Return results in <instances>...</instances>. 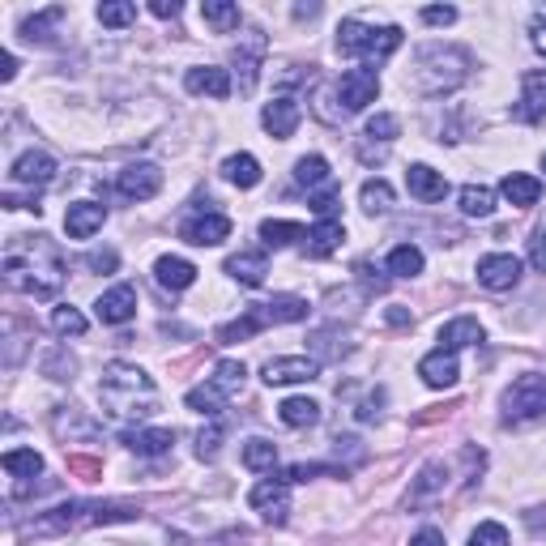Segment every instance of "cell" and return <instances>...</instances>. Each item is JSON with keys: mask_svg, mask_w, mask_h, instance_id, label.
Here are the masks:
<instances>
[{"mask_svg": "<svg viewBox=\"0 0 546 546\" xmlns=\"http://www.w3.org/2000/svg\"><path fill=\"white\" fill-rule=\"evenodd\" d=\"M529 265H534L538 273H546V227L529 235Z\"/></svg>", "mask_w": 546, "mask_h": 546, "instance_id": "816d5d0a", "label": "cell"}, {"mask_svg": "<svg viewBox=\"0 0 546 546\" xmlns=\"http://www.w3.org/2000/svg\"><path fill=\"white\" fill-rule=\"evenodd\" d=\"M261 329H265V325H261V316H256V312L248 308L239 320H231V325H222V329H218V342H222V346H231V342H244V337L261 333Z\"/></svg>", "mask_w": 546, "mask_h": 546, "instance_id": "7bdbcfd3", "label": "cell"}, {"mask_svg": "<svg viewBox=\"0 0 546 546\" xmlns=\"http://www.w3.org/2000/svg\"><path fill=\"white\" fill-rule=\"evenodd\" d=\"M448 487V465L444 461H427L419 478H414V487H410V504H423L427 495H440Z\"/></svg>", "mask_w": 546, "mask_h": 546, "instance_id": "83f0119b", "label": "cell"}, {"mask_svg": "<svg viewBox=\"0 0 546 546\" xmlns=\"http://www.w3.org/2000/svg\"><path fill=\"white\" fill-rule=\"evenodd\" d=\"M529 529H534V534H542V525H546V508H529Z\"/></svg>", "mask_w": 546, "mask_h": 546, "instance_id": "680465c9", "label": "cell"}, {"mask_svg": "<svg viewBox=\"0 0 546 546\" xmlns=\"http://www.w3.org/2000/svg\"><path fill=\"white\" fill-rule=\"evenodd\" d=\"M423 22L427 26H453L457 22V9L453 5H427L423 9Z\"/></svg>", "mask_w": 546, "mask_h": 546, "instance_id": "f5cc1de1", "label": "cell"}, {"mask_svg": "<svg viewBox=\"0 0 546 546\" xmlns=\"http://www.w3.org/2000/svg\"><path fill=\"white\" fill-rule=\"evenodd\" d=\"M218 448H222V423H210V427H205L201 436H197V457H201V461H214Z\"/></svg>", "mask_w": 546, "mask_h": 546, "instance_id": "681fc988", "label": "cell"}, {"mask_svg": "<svg viewBox=\"0 0 546 546\" xmlns=\"http://www.w3.org/2000/svg\"><path fill=\"white\" fill-rule=\"evenodd\" d=\"M99 397H103V410H111L116 419H150L158 410L154 380L137 363H107L99 380Z\"/></svg>", "mask_w": 546, "mask_h": 546, "instance_id": "7a4b0ae2", "label": "cell"}, {"mask_svg": "<svg viewBox=\"0 0 546 546\" xmlns=\"http://www.w3.org/2000/svg\"><path fill=\"white\" fill-rule=\"evenodd\" d=\"M384 150H389V146H372V141H363V146H359V158H363V163H380Z\"/></svg>", "mask_w": 546, "mask_h": 546, "instance_id": "9f6ffc18", "label": "cell"}, {"mask_svg": "<svg viewBox=\"0 0 546 546\" xmlns=\"http://www.w3.org/2000/svg\"><path fill=\"white\" fill-rule=\"evenodd\" d=\"M406 188H410V197L414 201H423V205H436L448 197V180H444V171L436 167H427V163H414L406 171Z\"/></svg>", "mask_w": 546, "mask_h": 546, "instance_id": "2e32d148", "label": "cell"}, {"mask_svg": "<svg viewBox=\"0 0 546 546\" xmlns=\"http://www.w3.org/2000/svg\"><path fill=\"white\" fill-rule=\"evenodd\" d=\"M43 376H52V380H73V376H77V359H73L64 346H52V350L43 355Z\"/></svg>", "mask_w": 546, "mask_h": 546, "instance_id": "f6af8a7d", "label": "cell"}, {"mask_svg": "<svg viewBox=\"0 0 546 546\" xmlns=\"http://www.w3.org/2000/svg\"><path fill=\"white\" fill-rule=\"evenodd\" d=\"M248 504H252V512H261L269 525H286V517H291V483H286V478H261V483L252 487Z\"/></svg>", "mask_w": 546, "mask_h": 546, "instance_id": "8992f818", "label": "cell"}, {"mask_svg": "<svg viewBox=\"0 0 546 546\" xmlns=\"http://www.w3.org/2000/svg\"><path fill=\"white\" fill-rule=\"evenodd\" d=\"M82 265L94 269V273H116V269H120V256L111 252V248H94V252H86Z\"/></svg>", "mask_w": 546, "mask_h": 546, "instance_id": "f907efd6", "label": "cell"}, {"mask_svg": "<svg viewBox=\"0 0 546 546\" xmlns=\"http://www.w3.org/2000/svg\"><path fill=\"white\" fill-rule=\"evenodd\" d=\"M210 384H214V389H218L222 397L231 401V397H239V393H244V384H248V367L239 363V359H222V363L214 367Z\"/></svg>", "mask_w": 546, "mask_h": 546, "instance_id": "f546056e", "label": "cell"}, {"mask_svg": "<svg viewBox=\"0 0 546 546\" xmlns=\"http://www.w3.org/2000/svg\"><path fill=\"white\" fill-rule=\"evenodd\" d=\"M470 546H512V538H508V529L500 521H483L470 534Z\"/></svg>", "mask_w": 546, "mask_h": 546, "instance_id": "7dc6e473", "label": "cell"}, {"mask_svg": "<svg viewBox=\"0 0 546 546\" xmlns=\"http://www.w3.org/2000/svg\"><path fill=\"white\" fill-rule=\"evenodd\" d=\"M542 171H546V154H542Z\"/></svg>", "mask_w": 546, "mask_h": 546, "instance_id": "6125c7cd", "label": "cell"}, {"mask_svg": "<svg viewBox=\"0 0 546 546\" xmlns=\"http://www.w3.org/2000/svg\"><path fill=\"white\" fill-rule=\"evenodd\" d=\"M337 205H342V192H337V184H325L312 197V214L325 222V218H337Z\"/></svg>", "mask_w": 546, "mask_h": 546, "instance_id": "c3c4849f", "label": "cell"}, {"mask_svg": "<svg viewBox=\"0 0 546 546\" xmlns=\"http://www.w3.org/2000/svg\"><path fill=\"white\" fill-rule=\"evenodd\" d=\"M158 188H163V171L154 163H128L116 175V192L124 201H150V197H158Z\"/></svg>", "mask_w": 546, "mask_h": 546, "instance_id": "9c48e42d", "label": "cell"}, {"mask_svg": "<svg viewBox=\"0 0 546 546\" xmlns=\"http://www.w3.org/2000/svg\"><path fill=\"white\" fill-rule=\"evenodd\" d=\"M52 329L64 333V337H82L86 333V316L73 308V303H60V308H52Z\"/></svg>", "mask_w": 546, "mask_h": 546, "instance_id": "bcb514c9", "label": "cell"}, {"mask_svg": "<svg viewBox=\"0 0 546 546\" xmlns=\"http://www.w3.org/2000/svg\"><path fill=\"white\" fill-rule=\"evenodd\" d=\"M252 312L261 316V325H295V320H308L312 308L299 295H273L269 303H256Z\"/></svg>", "mask_w": 546, "mask_h": 546, "instance_id": "ffe728a7", "label": "cell"}, {"mask_svg": "<svg viewBox=\"0 0 546 546\" xmlns=\"http://www.w3.org/2000/svg\"><path fill=\"white\" fill-rule=\"evenodd\" d=\"M457 201H461V214L465 218H491L495 214V192L487 184H465L457 192Z\"/></svg>", "mask_w": 546, "mask_h": 546, "instance_id": "d6a6232c", "label": "cell"}, {"mask_svg": "<svg viewBox=\"0 0 546 546\" xmlns=\"http://www.w3.org/2000/svg\"><path fill=\"white\" fill-rule=\"evenodd\" d=\"M180 239H184V244H192V248H218L222 239H231V218L205 210V214H197V218L184 222Z\"/></svg>", "mask_w": 546, "mask_h": 546, "instance_id": "30bf717a", "label": "cell"}, {"mask_svg": "<svg viewBox=\"0 0 546 546\" xmlns=\"http://www.w3.org/2000/svg\"><path fill=\"white\" fill-rule=\"evenodd\" d=\"M94 316H99L103 325H128V320L137 316V291L128 282L111 286V291H103L99 303H94Z\"/></svg>", "mask_w": 546, "mask_h": 546, "instance_id": "5bb4252c", "label": "cell"}, {"mask_svg": "<svg viewBox=\"0 0 546 546\" xmlns=\"http://www.w3.org/2000/svg\"><path fill=\"white\" fill-rule=\"evenodd\" d=\"M201 18L210 22L218 35H231V30H239V5H231V0H205Z\"/></svg>", "mask_w": 546, "mask_h": 546, "instance_id": "74e56055", "label": "cell"}, {"mask_svg": "<svg viewBox=\"0 0 546 546\" xmlns=\"http://www.w3.org/2000/svg\"><path fill=\"white\" fill-rule=\"evenodd\" d=\"M500 419L508 427L542 423L546 419V372H525L500 393Z\"/></svg>", "mask_w": 546, "mask_h": 546, "instance_id": "277c9868", "label": "cell"}, {"mask_svg": "<svg viewBox=\"0 0 546 546\" xmlns=\"http://www.w3.org/2000/svg\"><path fill=\"white\" fill-rule=\"evenodd\" d=\"M0 465H5V474H13V478H39L43 474V457L35 448H9V453L0 457Z\"/></svg>", "mask_w": 546, "mask_h": 546, "instance_id": "d590c367", "label": "cell"}, {"mask_svg": "<svg viewBox=\"0 0 546 546\" xmlns=\"http://www.w3.org/2000/svg\"><path fill=\"white\" fill-rule=\"evenodd\" d=\"M389 325H397V329L410 325V312H406V308H389Z\"/></svg>", "mask_w": 546, "mask_h": 546, "instance_id": "91938a15", "label": "cell"}, {"mask_svg": "<svg viewBox=\"0 0 546 546\" xmlns=\"http://www.w3.org/2000/svg\"><path fill=\"white\" fill-rule=\"evenodd\" d=\"M69 265H64L60 248L47 235H18L5 252V286L30 299H52L60 295Z\"/></svg>", "mask_w": 546, "mask_h": 546, "instance_id": "6da1fadb", "label": "cell"}, {"mask_svg": "<svg viewBox=\"0 0 546 546\" xmlns=\"http://www.w3.org/2000/svg\"><path fill=\"white\" fill-rule=\"evenodd\" d=\"M9 180L13 184H26V188H47L56 180V158L52 154H43V150H26L13 158V167H9Z\"/></svg>", "mask_w": 546, "mask_h": 546, "instance_id": "8fae6325", "label": "cell"}, {"mask_svg": "<svg viewBox=\"0 0 546 546\" xmlns=\"http://www.w3.org/2000/svg\"><path fill=\"white\" fill-rule=\"evenodd\" d=\"M397 133H401V120L393 116V111H376V116L367 120V128H363V137L376 141V146H389V141H397Z\"/></svg>", "mask_w": 546, "mask_h": 546, "instance_id": "b9f144b4", "label": "cell"}, {"mask_svg": "<svg viewBox=\"0 0 546 546\" xmlns=\"http://www.w3.org/2000/svg\"><path fill=\"white\" fill-rule=\"evenodd\" d=\"M295 184H303V188H325V184H333V171H329V163L320 154H303L299 163H295Z\"/></svg>", "mask_w": 546, "mask_h": 546, "instance_id": "8d00e7d4", "label": "cell"}, {"mask_svg": "<svg viewBox=\"0 0 546 546\" xmlns=\"http://www.w3.org/2000/svg\"><path fill=\"white\" fill-rule=\"evenodd\" d=\"M261 239L269 248H291V244H299V239H308V231H303L299 222H286V218H265Z\"/></svg>", "mask_w": 546, "mask_h": 546, "instance_id": "836d02e7", "label": "cell"}, {"mask_svg": "<svg viewBox=\"0 0 546 546\" xmlns=\"http://www.w3.org/2000/svg\"><path fill=\"white\" fill-rule=\"evenodd\" d=\"M244 465L252 474H273V465H278V444L273 440H248L244 444Z\"/></svg>", "mask_w": 546, "mask_h": 546, "instance_id": "60d3db41", "label": "cell"}, {"mask_svg": "<svg viewBox=\"0 0 546 546\" xmlns=\"http://www.w3.org/2000/svg\"><path fill=\"white\" fill-rule=\"evenodd\" d=\"M342 239H346L342 222L325 218V222H316V227L308 231V252H312V256H333L337 248H342Z\"/></svg>", "mask_w": 546, "mask_h": 546, "instance_id": "f1b7e54d", "label": "cell"}, {"mask_svg": "<svg viewBox=\"0 0 546 546\" xmlns=\"http://www.w3.org/2000/svg\"><path fill=\"white\" fill-rule=\"evenodd\" d=\"M410 546H444V534H440V529H419V534H414L410 538Z\"/></svg>", "mask_w": 546, "mask_h": 546, "instance_id": "db71d44e", "label": "cell"}, {"mask_svg": "<svg viewBox=\"0 0 546 546\" xmlns=\"http://www.w3.org/2000/svg\"><path fill=\"white\" fill-rule=\"evenodd\" d=\"M261 376H265L269 389L273 384H308V380L320 376V359H312V355H278V359H269L261 367Z\"/></svg>", "mask_w": 546, "mask_h": 546, "instance_id": "ba28073f", "label": "cell"}, {"mask_svg": "<svg viewBox=\"0 0 546 546\" xmlns=\"http://www.w3.org/2000/svg\"><path fill=\"white\" fill-rule=\"evenodd\" d=\"M13 73H18V60L5 52V56H0V82H13Z\"/></svg>", "mask_w": 546, "mask_h": 546, "instance_id": "6f0895ef", "label": "cell"}, {"mask_svg": "<svg viewBox=\"0 0 546 546\" xmlns=\"http://www.w3.org/2000/svg\"><path fill=\"white\" fill-rule=\"evenodd\" d=\"M478 286H487V291H512V286L521 282V261L512 252H491L478 261Z\"/></svg>", "mask_w": 546, "mask_h": 546, "instance_id": "7c38bea8", "label": "cell"}, {"mask_svg": "<svg viewBox=\"0 0 546 546\" xmlns=\"http://www.w3.org/2000/svg\"><path fill=\"white\" fill-rule=\"evenodd\" d=\"M534 47H538V52L546 56V22H538V26H534Z\"/></svg>", "mask_w": 546, "mask_h": 546, "instance_id": "94428289", "label": "cell"}, {"mask_svg": "<svg viewBox=\"0 0 546 546\" xmlns=\"http://www.w3.org/2000/svg\"><path fill=\"white\" fill-rule=\"evenodd\" d=\"M380 94V73L376 69H346L342 82H337V99L346 103V116L350 111H367Z\"/></svg>", "mask_w": 546, "mask_h": 546, "instance_id": "52a82bcc", "label": "cell"}, {"mask_svg": "<svg viewBox=\"0 0 546 546\" xmlns=\"http://www.w3.org/2000/svg\"><path fill=\"white\" fill-rule=\"evenodd\" d=\"M299 120H303V107H299V99H291V94H278V99L265 103V111H261V124H265V133L273 141L295 137Z\"/></svg>", "mask_w": 546, "mask_h": 546, "instance_id": "4fadbf2b", "label": "cell"}, {"mask_svg": "<svg viewBox=\"0 0 546 546\" xmlns=\"http://www.w3.org/2000/svg\"><path fill=\"white\" fill-rule=\"evenodd\" d=\"M521 120H546V69H529L521 77Z\"/></svg>", "mask_w": 546, "mask_h": 546, "instance_id": "cb8c5ba5", "label": "cell"}, {"mask_svg": "<svg viewBox=\"0 0 546 546\" xmlns=\"http://www.w3.org/2000/svg\"><path fill=\"white\" fill-rule=\"evenodd\" d=\"M500 192H504V201H508V205H517V210H529V205H538L542 184L534 180V175L512 171V175H504V180H500Z\"/></svg>", "mask_w": 546, "mask_h": 546, "instance_id": "4316f807", "label": "cell"}, {"mask_svg": "<svg viewBox=\"0 0 546 546\" xmlns=\"http://www.w3.org/2000/svg\"><path fill=\"white\" fill-rule=\"evenodd\" d=\"M265 60V35L261 30H244V39L235 43V69H239V90L256 86V73H261Z\"/></svg>", "mask_w": 546, "mask_h": 546, "instance_id": "9a60e30c", "label": "cell"}, {"mask_svg": "<svg viewBox=\"0 0 546 546\" xmlns=\"http://www.w3.org/2000/svg\"><path fill=\"white\" fill-rule=\"evenodd\" d=\"M384 269H389L393 278H419V273H423V248L397 244V248L389 252V261H384Z\"/></svg>", "mask_w": 546, "mask_h": 546, "instance_id": "e575fe53", "label": "cell"}, {"mask_svg": "<svg viewBox=\"0 0 546 546\" xmlns=\"http://www.w3.org/2000/svg\"><path fill=\"white\" fill-rule=\"evenodd\" d=\"M419 376H423L427 389H453L457 376H461L457 355L453 350H431V355L419 359Z\"/></svg>", "mask_w": 546, "mask_h": 546, "instance_id": "e0dca14e", "label": "cell"}, {"mask_svg": "<svg viewBox=\"0 0 546 546\" xmlns=\"http://www.w3.org/2000/svg\"><path fill=\"white\" fill-rule=\"evenodd\" d=\"M184 406H188V410H197V414H210V419H218L222 406H227V397H222V393L214 389V384L205 380V384H197V389H188Z\"/></svg>", "mask_w": 546, "mask_h": 546, "instance_id": "ab89813d", "label": "cell"}, {"mask_svg": "<svg viewBox=\"0 0 546 546\" xmlns=\"http://www.w3.org/2000/svg\"><path fill=\"white\" fill-rule=\"evenodd\" d=\"M150 13L154 18H180V0H154Z\"/></svg>", "mask_w": 546, "mask_h": 546, "instance_id": "11a10c76", "label": "cell"}, {"mask_svg": "<svg viewBox=\"0 0 546 546\" xmlns=\"http://www.w3.org/2000/svg\"><path fill=\"white\" fill-rule=\"evenodd\" d=\"M188 94H205V99H231V73L218 64H201V69L184 73Z\"/></svg>", "mask_w": 546, "mask_h": 546, "instance_id": "d6986e66", "label": "cell"}, {"mask_svg": "<svg viewBox=\"0 0 546 546\" xmlns=\"http://www.w3.org/2000/svg\"><path fill=\"white\" fill-rule=\"evenodd\" d=\"M261 163H256L252 154H231L227 163H222V180H231L235 188H256L261 184Z\"/></svg>", "mask_w": 546, "mask_h": 546, "instance_id": "4dcf8cb0", "label": "cell"}, {"mask_svg": "<svg viewBox=\"0 0 546 546\" xmlns=\"http://www.w3.org/2000/svg\"><path fill=\"white\" fill-rule=\"evenodd\" d=\"M465 77H470V52L457 43H427L414 52V69L410 82L427 99H440V94H453Z\"/></svg>", "mask_w": 546, "mask_h": 546, "instance_id": "3957f363", "label": "cell"}, {"mask_svg": "<svg viewBox=\"0 0 546 546\" xmlns=\"http://www.w3.org/2000/svg\"><path fill=\"white\" fill-rule=\"evenodd\" d=\"M478 342H483V325H478L474 316H457L440 329V350H453V355L465 346H478Z\"/></svg>", "mask_w": 546, "mask_h": 546, "instance_id": "484cf974", "label": "cell"}, {"mask_svg": "<svg viewBox=\"0 0 546 546\" xmlns=\"http://www.w3.org/2000/svg\"><path fill=\"white\" fill-rule=\"evenodd\" d=\"M278 419L286 427H316L320 423V401L312 397H286L278 406Z\"/></svg>", "mask_w": 546, "mask_h": 546, "instance_id": "1f68e13d", "label": "cell"}, {"mask_svg": "<svg viewBox=\"0 0 546 546\" xmlns=\"http://www.w3.org/2000/svg\"><path fill=\"white\" fill-rule=\"evenodd\" d=\"M154 278L163 291H188L197 282V265L184 261V256H158L154 261Z\"/></svg>", "mask_w": 546, "mask_h": 546, "instance_id": "7402d4cb", "label": "cell"}, {"mask_svg": "<svg viewBox=\"0 0 546 546\" xmlns=\"http://www.w3.org/2000/svg\"><path fill=\"white\" fill-rule=\"evenodd\" d=\"M401 47V26H367L359 18H346L337 26V52L363 56V60H389Z\"/></svg>", "mask_w": 546, "mask_h": 546, "instance_id": "5b68a950", "label": "cell"}, {"mask_svg": "<svg viewBox=\"0 0 546 546\" xmlns=\"http://www.w3.org/2000/svg\"><path fill=\"white\" fill-rule=\"evenodd\" d=\"M359 205H363V214H389L393 210V188H389V180H367L363 188H359Z\"/></svg>", "mask_w": 546, "mask_h": 546, "instance_id": "f35d334b", "label": "cell"}, {"mask_svg": "<svg viewBox=\"0 0 546 546\" xmlns=\"http://www.w3.org/2000/svg\"><path fill=\"white\" fill-rule=\"evenodd\" d=\"M103 222H107V205L73 201L69 214H64V231H69V239H90L94 231H103Z\"/></svg>", "mask_w": 546, "mask_h": 546, "instance_id": "44dd1931", "label": "cell"}, {"mask_svg": "<svg viewBox=\"0 0 546 546\" xmlns=\"http://www.w3.org/2000/svg\"><path fill=\"white\" fill-rule=\"evenodd\" d=\"M52 431H56L60 440L73 444V440H94V436H99V423H90L77 406H56V414H52Z\"/></svg>", "mask_w": 546, "mask_h": 546, "instance_id": "603a6c76", "label": "cell"}, {"mask_svg": "<svg viewBox=\"0 0 546 546\" xmlns=\"http://www.w3.org/2000/svg\"><path fill=\"white\" fill-rule=\"evenodd\" d=\"M120 444L133 448L137 457H167L171 444H175V431H167V427H133V431H124L120 436Z\"/></svg>", "mask_w": 546, "mask_h": 546, "instance_id": "ac0fdd59", "label": "cell"}, {"mask_svg": "<svg viewBox=\"0 0 546 546\" xmlns=\"http://www.w3.org/2000/svg\"><path fill=\"white\" fill-rule=\"evenodd\" d=\"M99 22L111 26V30H124L137 22V5H128V0H103L99 5Z\"/></svg>", "mask_w": 546, "mask_h": 546, "instance_id": "ee69618b", "label": "cell"}, {"mask_svg": "<svg viewBox=\"0 0 546 546\" xmlns=\"http://www.w3.org/2000/svg\"><path fill=\"white\" fill-rule=\"evenodd\" d=\"M227 273L239 282V286H265V273H269V261H265V252H256V248H244V252H235L231 261H227Z\"/></svg>", "mask_w": 546, "mask_h": 546, "instance_id": "d4e9b609", "label": "cell"}]
</instances>
